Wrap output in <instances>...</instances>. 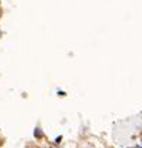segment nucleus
Returning <instances> with one entry per match:
<instances>
[{
  "instance_id": "1",
  "label": "nucleus",
  "mask_w": 142,
  "mask_h": 148,
  "mask_svg": "<svg viewBox=\"0 0 142 148\" xmlns=\"http://www.w3.org/2000/svg\"><path fill=\"white\" fill-rule=\"evenodd\" d=\"M136 148H142V145H141V147H136Z\"/></svg>"
}]
</instances>
